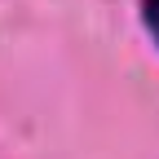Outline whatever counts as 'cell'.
<instances>
[{
    "mask_svg": "<svg viewBox=\"0 0 159 159\" xmlns=\"http://www.w3.org/2000/svg\"><path fill=\"white\" fill-rule=\"evenodd\" d=\"M146 22H150V31L159 40V0H146Z\"/></svg>",
    "mask_w": 159,
    "mask_h": 159,
    "instance_id": "1",
    "label": "cell"
}]
</instances>
